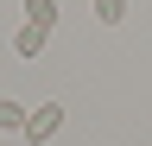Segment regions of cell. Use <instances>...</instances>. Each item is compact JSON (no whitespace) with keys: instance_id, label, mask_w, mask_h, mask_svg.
Instances as JSON below:
<instances>
[{"instance_id":"2","label":"cell","mask_w":152,"mask_h":146,"mask_svg":"<svg viewBox=\"0 0 152 146\" xmlns=\"http://www.w3.org/2000/svg\"><path fill=\"white\" fill-rule=\"evenodd\" d=\"M45 45H51V32H45V26H32V19L13 32V51H19L26 64H32V57H45Z\"/></svg>"},{"instance_id":"5","label":"cell","mask_w":152,"mask_h":146,"mask_svg":"<svg viewBox=\"0 0 152 146\" xmlns=\"http://www.w3.org/2000/svg\"><path fill=\"white\" fill-rule=\"evenodd\" d=\"M95 19H102V26H121L127 19V0H95Z\"/></svg>"},{"instance_id":"4","label":"cell","mask_w":152,"mask_h":146,"mask_svg":"<svg viewBox=\"0 0 152 146\" xmlns=\"http://www.w3.org/2000/svg\"><path fill=\"white\" fill-rule=\"evenodd\" d=\"M26 19L51 32V26H57V0H26Z\"/></svg>"},{"instance_id":"1","label":"cell","mask_w":152,"mask_h":146,"mask_svg":"<svg viewBox=\"0 0 152 146\" xmlns=\"http://www.w3.org/2000/svg\"><path fill=\"white\" fill-rule=\"evenodd\" d=\"M57 127H64V108H57V102H38L26 114V134H19V140H26V146H45V140H57Z\"/></svg>"},{"instance_id":"3","label":"cell","mask_w":152,"mask_h":146,"mask_svg":"<svg viewBox=\"0 0 152 146\" xmlns=\"http://www.w3.org/2000/svg\"><path fill=\"white\" fill-rule=\"evenodd\" d=\"M26 114L32 108H19L13 95H0V134H26Z\"/></svg>"}]
</instances>
